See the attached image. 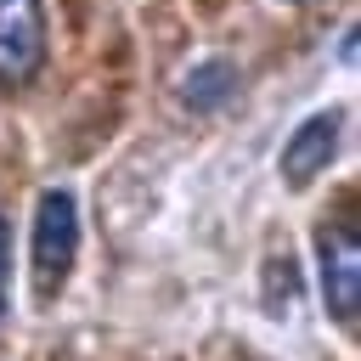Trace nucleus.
Masks as SVG:
<instances>
[{
    "label": "nucleus",
    "instance_id": "obj_1",
    "mask_svg": "<svg viewBox=\"0 0 361 361\" xmlns=\"http://www.w3.org/2000/svg\"><path fill=\"white\" fill-rule=\"evenodd\" d=\"M79 259V203L68 186H45L34 203V243H28V276H34V299L51 305Z\"/></svg>",
    "mask_w": 361,
    "mask_h": 361
},
{
    "label": "nucleus",
    "instance_id": "obj_2",
    "mask_svg": "<svg viewBox=\"0 0 361 361\" xmlns=\"http://www.w3.org/2000/svg\"><path fill=\"white\" fill-rule=\"evenodd\" d=\"M316 265H322V299L333 322L350 327L361 310V237L350 220H327L316 231Z\"/></svg>",
    "mask_w": 361,
    "mask_h": 361
},
{
    "label": "nucleus",
    "instance_id": "obj_3",
    "mask_svg": "<svg viewBox=\"0 0 361 361\" xmlns=\"http://www.w3.org/2000/svg\"><path fill=\"white\" fill-rule=\"evenodd\" d=\"M45 62V0H0V85L23 90Z\"/></svg>",
    "mask_w": 361,
    "mask_h": 361
},
{
    "label": "nucleus",
    "instance_id": "obj_4",
    "mask_svg": "<svg viewBox=\"0 0 361 361\" xmlns=\"http://www.w3.org/2000/svg\"><path fill=\"white\" fill-rule=\"evenodd\" d=\"M333 152H338V113H310L282 147V180L288 186H310L333 164Z\"/></svg>",
    "mask_w": 361,
    "mask_h": 361
},
{
    "label": "nucleus",
    "instance_id": "obj_5",
    "mask_svg": "<svg viewBox=\"0 0 361 361\" xmlns=\"http://www.w3.org/2000/svg\"><path fill=\"white\" fill-rule=\"evenodd\" d=\"M231 90H237V68H231L226 56H203V62H192V73L180 79V96H186V107H197V113L220 107Z\"/></svg>",
    "mask_w": 361,
    "mask_h": 361
},
{
    "label": "nucleus",
    "instance_id": "obj_6",
    "mask_svg": "<svg viewBox=\"0 0 361 361\" xmlns=\"http://www.w3.org/2000/svg\"><path fill=\"white\" fill-rule=\"evenodd\" d=\"M6 276H11V237H6V214H0V316H6Z\"/></svg>",
    "mask_w": 361,
    "mask_h": 361
}]
</instances>
